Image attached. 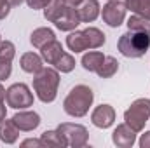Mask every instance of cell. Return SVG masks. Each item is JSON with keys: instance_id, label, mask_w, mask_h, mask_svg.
Listing matches in <instances>:
<instances>
[{"instance_id": "obj_1", "label": "cell", "mask_w": 150, "mask_h": 148, "mask_svg": "<svg viewBox=\"0 0 150 148\" xmlns=\"http://www.w3.org/2000/svg\"><path fill=\"white\" fill-rule=\"evenodd\" d=\"M94 101V92L89 85H84V84H79L75 85L74 89L68 92V96L65 98L63 101V110L65 113H68L70 117H84L87 115V111L91 108Z\"/></svg>"}, {"instance_id": "obj_2", "label": "cell", "mask_w": 150, "mask_h": 148, "mask_svg": "<svg viewBox=\"0 0 150 148\" xmlns=\"http://www.w3.org/2000/svg\"><path fill=\"white\" fill-rule=\"evenodd\" d=\"M59 73L56 68H42L33 77V91L42 103H52L58 96Z\"/></svg>"}, {"instance_id": "obj_3", "label": "cell", "mask_w": 150, "mask_h": 148, "mask_svg": "<svg viewBox=\"0 0 150 148\" xmlns=\"http://www.w3.org/2000/svg\"><path fill=\"white\" fill-rule=\"evenodd\" d=\"M117 47L119 52L126 58H142L147 54L150 47V33L127 30L124 35H120Z\"/></svg>"}, {"instance_id": "obj_4", "label": "cell", "mask_w": 150, "mask_h": 148, "mask_svg": "<svg viewBox=\"0 0 150 148\" xmlns=\"http://www.w3.org/2000/svg\"><path fill=\"white\" fill-rule=\"evenodd\" d=\"M150 118V99L149 98H138L136 101L131 103V106L124 111V120L126 124L134 129L136 132L143 131L147 120Z\"/></svg>"}, {"instance_id": "obj_5", "label": "cell", "mask_w": 150, "mask_h": 148, "mask_svg": "<svg viewBox=\"0 0 150 148\" xmlns=\"http://www.w3.org/2000/svg\"><path fill=\"white\" fill-rule=\"evenodd\" d=\"M5 101H7V106L14 110H25L33 105V94L26 84L19 82V84H12L5 91Z\"/></svg>"}, {"instance_id": "obj_6", "label": "cell", "mask_w": 150, "mask_h": 148, "mask_svg": "<svg viewBox=\"0 0 150 148\" xmlns=\"http://www.w3.org/2000/svg\"><path fill=\"white\" fill-rule=\"evenodd\" d=\"M56 131L63 136V140H65L67 147L82 148V147H86V145H87V141H89V132H87V129H86L84 125H80V124L63 122V124H59V125H58V129H56Z\"/></svg>"}, {"instance_id": "obj_7", "label": "cell", "mask_w": 150, "mask_h": 148, "mask_svg": "<svg viewBox=\"0 0 150 148\" xmlns=\"http://www.w3.org/2000/svg\"><path fill=\"white\" fill-rule=\"evenodd\" d=\"M126 11H127V7H126L124 2H120V0H108V4L103 7L101 18H103V21L108 26L119 28L124 23V19H126Z\"/></svg>"}, {"instance_id": "obj_8", "label": "cell", "mask_w": 150, "mask_h": 148, "mask_svg": "<svg viewBox=\"0 0 150 148\" xmlns=\"http://www.w3.org/2000/svg\"><path fill=\"white\" fill-rule=\"evenodd\" d=\"M112 141H113V145H117V147H120V148L133 147V145L136 143V131L131 129V127L124 122V124H120V125H117V127L113 129Z\"/></svg>"}, {"instance_id": "obj_9", "label": "cell", "mask_w": 150, "mask_h": 148, "mask_svg": "<svg viewBox=\"0 0 150 148\" xmlns=\"http://www.w3.org/2000/svg\"><path fill=\"white\" fill-rule=\"evenodd\" d=\"M91 122L96 127H100V129L110 127L115 122V110H113V106H110V105H100V106H96L93 110V113H91Z\"/></svg>"}, {"instance_id": "obj_10", "label": "cell", "mask_w": 150, "mask_h": 148, "mask_svg": "<svg viewBox=\"0 0 150 148\" xmlns=\"http://www.w3.org/2000/svg\"><path fill=\"white\" fill-rule=\"evenodd\" d=\"M79 25H80V18L77 14V9L68 4H67L65 11L61 12V16L54 21V26L61 32H74Z\"/></svg>"}, {"instance_id": "obj_11", "label": "cell", "mask_w": 150, "mask_h": 148, "mask_svg": "<svg viewBox=\"0 0 150 148\" xmlns=\"http://www.w3.org/2000/svg\"><path fill=\"white\" fill-rule=\"evenodd\" d=\"M12 120L18 125V129L25 131V132H30L40 125V115L35 111H18L12 117Z\"/></svg>"}, {"instance_id": "obj_12", "label": "cell", "mask_w": 150, "mask_h": 148, "mask_svg": "<svg viewBox=\"0 0 150 148\" xmlns=\"http://www.w3.org/2000/svg\"><path fill=\"white\" fill-rule=\"evenodd\" d=\"M75 9H77V14L80 18V23H93L100 16L98 0H82Z\"/></svg>"}, {"instance_id": "obj_13", "label": "cell", "mask_w": 150, "mask_h": 148, "mask_svg": "<svg viewBox=\"0 0 150 148\" xmlns=\"http://www.w3.org/2000/svg\"><path fill=\"white\" fill-rule=\"evenodd\" d=\"M63 52H65V49H63L61 42H58L56 38L51 40V42H47L44 47H40V56H42V59L47 61L49 65H54V63L58 61V58H59Z\"/></svg>"}, {"instance_id": "obj_14", "label": "cell", "mask_w": 150, "mask_h": 148, "mask_svg": "<svg viewBox=\"0 0 150 148\" xmlns=\"http://www.w3.org/2000/svg\"><path fill=\"white\" fill-rule=\"evenodd\" d=\"M19 65H21V70L26 73H38L44 68V59L42 56H38L35 52H25L21 56Z\"/></svg>"}, {"instance_id": "obj_15", "label": "cell", "mask_w": 150, "mask_h": 148, "mask_svg": "<svg viewBox=\"0 0 150 148\" xmlns=\"http://www.w3.org/2000/svg\"><path fill=\"white\" fill-rule=\"evenodd\" d=\"M19 138V129L18 125L14 124V120H2L0 122V141H4L5 145H12L16 143Z\"/></svg>"}, {"instance_id": "obj_16", "label": "cell", "mask_w": 150, "mask_h": 148, "mask_svg": "<svg viewBox=\"0 0 150 148\" xmlns=\"http://www.w3.org/2000/svg\"><path fill=\"white\" fill-rule=\"evenodd\" d=\"M84 32V37H86V44H87V49H100L103 44H105V33L100 30V28H94V26H87Z\"/></svg>"}, {"instance_id": "obj_17", "label": "cell", "mask_w": 150, "mask_h": 148, "mask_svg": "<svg viewBox=\"0 0 150 148\" xmlns=\"http://www.w3.org/2000/svg\"><path fill=\"white\" fill-rule=\"evenodd\" d=\"M103 59H105V56H103V52H100V51H89V52H86L84 56H82V66H84V70H87V72H98V68L101 66V63H103Z\"/></svg>"}, {"instance_id": "obj_18", "label": "cell", "mask_w": 150, "mask_h": 148, "mask_svg": "<svg viewBox=\"0 0 150 148\" xmlns=\"http://www.w3.org/2000/svg\"><path fill=\"white\" fill-rule=\"evenodd\" d=\"M56 35H54V32L51 30V28H37V30H33L32 32V35H30V42H32V45L33 47H44L47 42H51V40H54Z\"/></svg>"}, {"instance_id": "obj_19", "label": "cell", "mask_w": 150, "mask_h": 148, "mask_svg": "<svg viewBox=\"0 0 150 148\" xmlns=\"http://www.w3.org/2000/svg\"><path fill=\"white\" fill-rule=\"evenodd\" d=\"M67 45L70 51L77 52H82L87 49V44H86V37H84V32L82 30H74L70 32V35L67 37Z\"/></svg>"}, {"instance_id": "obj_20", "label": "cell", "mask_w": 150, "mask_h": 148, "mask_svg": "<svg viewBox=\"0 0 150 148\" xmlns=\"http://www.w3.org/2000/svg\"><path fill=\"white\" fill-rule=\"evenodd\" d=\"M65 7H67L65 0H51V2L47 4V7L44 9V18H45L47 21L54 23V21L61 16V12L65 11Z\"/></svg>"}, {"instance_id": "obj_21", "label": "cell", "mask_w": 150, "mask_h": 148, "mask_svg": "<svg viewBox=\"0 0 150 148\" xmlns=\"http://www.w3.org/2000/svg\"><path fill=\"white\" fill-rule=\"evenodd\" d=\"M117 70H119V61L113 56H105V59H103V63H101V66L98 68L96 73L101 78H110L117 73Z\"/></svg>"}, {"instance_id": "obj_22", "label": "cell", "mask_w": 150, "mask_h": 148, "mask_svg": "<svg viewBox=\"0 0 150 148\" xmlns=\"http://www.w3.org/2000/svg\"><path fill=\"white\" fill-rule=\"evenodd\" d=\"M124 4L133 14H138V16L150 19V0H126Z\"/></svg>"}, {"instance_id": "obj_23", "label": "cell", "mask_w": 150, "mask_h": 148, "mask_svg": "<svg viewBox=\"0 0 150 148\" xmlns=\"http://www.w3.org/2000/svg\"><path fill=\"white\" fill-rule=\"evenodd\" d=\"M40 141L44 147H67L63 136L58 131H44L40 134Z\"/></svg>"}, {"instance_id": "obj_24", "label": "cell", "mask_w": 150, "mask_h": 148, "mask_svg": "<svg viewBox=\"0 0 150 148\" xmlns=\"http://www.w3.org/2000/svg\"><path fill=\"white\" fill-rule=\"evenodd\" d=\"M126 25H127V28H129V30L150 33V19H149V18H143V16L133 14V16L127 19V23H126Z\"/></svg>"}, {"instance_id": "obj_25", "label": "cell", "mask_w": 150, "mask_h": 148, "mask_svg": "<svg viewBox=\"0 0 150 148\" xmlns=\"http://www.w3.org/2000/svg\"><path fill=\"white\" fill-rule=\"evenodd\" d=\"M52 66H54L58 72H61V73H70L75 68V58L72 54H68V52H63Z\"/></svg>"}, {"instance_id": "obj_26", "label": "cell", "mask_w": 150, "mask_h": 148, "mask_svg": "<svg viewBox=\"0 0 150 148\" xmlns=\"http://www.w3.org/2000/svg\"><path fill=\"white\" fill-rule=\"evenodd\" d=\"M16 56V47L12 42L9 40H0V59H7L12 61Z\"/></svg>"}, {"instance_id": "obj_27", "label": "cell", "mask_w": 150, "mask_h": 148, "mask_svg": "<svg viewBox=\"0 0 150 148\" xmlns=\"http://www.w3.org/2000/svg\"><path fill=\"white\" fill-rule=\"evenodd\" d=\"M12 73V61H7V59H0V82L9 78Z\"/></svg>"}, {"instance_id": "obj_28", "label": "cell", "mask_w": 150, "mask_h": 148, "mask_svg": "<svg viewBox=\"0 0 150 148\" xmlns=\"http://www.w3.org/2000/svg\"><path fill=\"white\" fill-rule=\"evenodd\" d=\"M25 2H26V5H28L30 9L38 11V9H45L51 0H25Z\"/></svg>"}, {"instance_id": "obj_29", "label": "cell", "mask_w": 150, "mask_h": 148, "mask_svg": "<svg viewBox=\"0 0 150 148\" xmlns=\"http://www.w3.org/2000/svg\"><path fill=\"white\" fill-rule=\"evenodd\" d=\"M11 2L9 0H0V19H5L11 12Z\"/></svg>"}, {"instance_id": "obj_30", "label": "cell", "mask_w": 150, "mask_h": 148, "mask_svg": "<svg viewBox=\"0 0 150 148\" xmlns=\"http://www.w3.org/2000/svg\"><path fill=\"white\" fill-rule=\"evenodd\" d=\"M140 147L150 148V131H147L145 134H142V138H140Z\"/></svg>"}, {"instance_id": "obj_31", "label": "cell", "mask_w": 150, "mask_h": 148, "mask_svg": "<svg viewBox=\"0 0 150 148\" xmlns=\"http://www.w3.org/2000/svg\"><path fill=\"white\" fill-rule=\"evenodd\" d=\"M21 147H44V145H42L40 140H32V138H30V140H25V141L21 143Z\"/></svg>"}, {"instance_id": "obj_32", "label": "cell", "mask_w": 150, "mask_h": 148, "mask_svg": "<svg viewBox=\"0 0 150 148\" xmlns=\"http://www.w3.org/2000/svg\"><path fill=\"white\" fill-rule=\"evenodd\" d=\"M5 115H7V110H5V105L4 103H0V122L5 118Z\"/></svg>"}, {"instance_id": "obj_33", "label": "cell", "mask_w": 150, "mask_h": 148, "mask_svg": "<svg viewBox=\"0 0 150 148\" xmlns=\"http://www.w3.org/2000/svg\"><path fill=\"white\" fill-rule=\"evenodd\" d=\"M80 2H82V0H65V4H68V5H72V7H77Z\"/></svg>"}, {"instance_id": "obj_34", "label": "cell", "mask_w": 150, "mask_h": 148, "mask_svg": "<svg viewBox=\"0 0 150 148\" xmlns=\"http://www.w3.org/2000/svg\"><path fill=\"white\" fill-rule=\"evenodd\" d=\"M4 99H5V89H4V85L0 84V103H4Z\"/></svg>"}, {"instance_id": "obj_35", "label": "cell", "mask_w": 150, "mask_h": 148, "mask_svg": "<svg viewBox=\"0 0 150 148\" xmlns=\"http://www.w3.org/2000/svg\"><path fill=\"white\" fill-rule=\"evenodd\" d=\"M9 2H11V5H12V7H19L25 0H9Z\"/></svg>"}, {"instance_id": "obj_36", "label": "cell", "mask_w": 150, "mask_h": 148, "mask_svg": "<svg viewBox=\"0 0 150 148\" xmlns=\"http://www.w3.org/2000/svg\"><path fill=\"white\" fill-rule=\"evenodd\" d=\"M0 40H2V38H0Z\"/></svg>"}]
</instances>
